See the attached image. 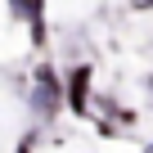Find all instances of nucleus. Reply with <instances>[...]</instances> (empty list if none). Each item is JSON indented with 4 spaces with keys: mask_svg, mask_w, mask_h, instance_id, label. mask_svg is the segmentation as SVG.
I'll use <instances>...</instances> for the list:
<instances>
[{
    "mask_svg": "<svg viewBox=\"0 0 153 153\" xmlns=\"http://www.w3.org/2000/svg\"><path fill=\"white\" fill-rule=\"evenodd\" d=\"M86 86H90V68H76L72 72V108L86 113Z\"/></svg>",
    "mask_w": 153,
    "mask_h": 153,
    "instance_id": "obj_1",
    "label": "nucleus"
},
{
    "mask_svg": "<svg viewBox=\"0 0 153 153\" xmlns=\"http://www.w3.org/2000/svg\"><path fill=\"white\" fill-rule=\"evenodd\" d=\"M14 5H18V9H27V14L36 18V9H41V0H14Z\"/></svg>",
    "mask_w": 153,
    "mask_h": 153,
    "instance_id": "obj_2",
    "label": "nucleus"
}]
</instances>
